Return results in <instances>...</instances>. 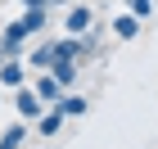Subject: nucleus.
<instances>
[{"mask_svg":"<svg viewBox=\"0 0 158 149\" xmlns=\"http://www.w3.org/2000/svg\"><path fill=\"white\" fill-rule=\"evenodd\" d=\"M14 109H18V118H23V122H36V118L50 109V104H45V99H41L36 90L23 81V86H14Z\"/></svg>","mask_w":158,"mask_h":149,"instance_id":"1","label":"nucleus"},{"mask_svg":"<svg viewBox=\"0 0 158 149\" xmlns=\"http://www.w3.org/2000/svg\"><path fill=\"white\" fill-rule=\"evenodd\" d=\"M27 50V27H23V18H14L9 27H0V54L9 59V54H23Z\"/></svg>","mask_w":158,"mask_h":149,"instance_id":"2","label":"nucleus"},{"mask_svg":"<svg viewBox=\"0 0 158 149\" xmlns=\"http://www.w3.org/2000/svg\"><path fill=\"white\" fill-rule=\"evenodd\" d=\"M45 72L54 77V81H59L63 90H73V86H77V72H81V59H54V63L45 68Z\"/></svg>","mask_w":158,"mask_h":149,"instance_id":"3","label":"nucleus"},{"mask_svg":"<svg viewBox=\"0 0 158 149\" xmlns=\"http://www.w3.org/2000/svg\"><path fill=\"white\" fill-rule=\"evenodd\" d=\"M0 81H5L9 90L27 81V63H23V54H9V59H0Z\"/></svg>","mask_w":158,"mask_h":149,"instance_id":"4","label":"nucleus"},{"mask_svg":"<svg viewBox=\"0 0 158 149\" xmlns=\"http://www.w3.org/2000/svg\"><path fill=\"white\" fill-rule=\"evenodd\" d=\"M27 68H32V72H45V68H50V63H54V36H45V41H41V45H32V50H27Z\"/></svg>","mask_w":158,"mask_h":149,"instance_id":"5","label":"nucleus"},{"mask_svg":"<svg viewBox=\"0 0 158 149\" xmlns=\"http://www.w3.org/2000/svg\"><path fill=\"white\" fill-rule=\"evenodd\" d=\"M109 27H113V36H118V41H135L145 23H140V18L127 9V14H113V23H109Z\"/></svg>","mask_w":158,"mask_h":149,"instance_id":"6","label":"nucleus"},{"mask_svg":"<svg viewBox=\"0 0 158 149\" xmlns=\"http://www.w3.org/2000/svg\"><path fill=\"white\" fill-rule=\"evenodd\" d=\"M95 23V14L86 9V5H68V18H63V32H73V36H81L86 27Z\"/></svg>","mask_w":158,"mask_h":149,"instance_id":"7","label":"nucleus"},{"mask_svg":"<svg viewBox=\"0 0 158 149\" xmlns=\"http://www.w3.org/2000/svg\"><path fill=\"white\" fill-rule=\"evenodd\" d=\"M23 27H27V36L45 32V27H50V5H27V9H23Z\"/></svg>","mask_w":158,"mask_h":149,"instance_id":"8","label":"nucleus"},{"mask_svg":"<svg viewBox=\"0 0 158 149\" xmlns=\"http://www.w3.org/2000/svg\"><path fill=\"white\" fill-rule=\"evenodd\" d=\"M54 109H59L63 118H86V109H90V104H86V99L77 95V90H63V95L54 99Z\"/></svg>","mask_w":158,"mask_h":149,"instance_id":"9","label":"nucleus"},{"mask_svg":"<svg viewBox=\"0 0 158 149\" xmlns=\"http://www.w3.org/2000/svg\"><path fill=\"white\" fill-rule=\"evenodd\" d=\"M27 86L36 90V95L45 99V104H54V99L63 95V86H59V81H54V77H50V72H36V77H32V81H27Z\"/></svg>","mask_w":158,"mask_h":149,"instance_id":"10","label":"nucleus"},{"mask_svg":"<svg viewBox=\"0 0 158 149\" xmlns=\"http://www.w3.org/2000/svg\"><path fill=\"white\" fill-rule=\"evenodd\" d=\"M63 122H68V118H63V113L50 104V109L36 118V131H41V136H59V131H63Z\"/></svg>","mask_w":158,"mask_h":149,"instance_id":"11","label":"nucleus"},{"mask_svg":"<svg viewBox=\"0 0 158 149\" xmlns=\"http://www.w3.org/2000/svg\"><path fill=\"white\" fill-rule=\"evenodd\" d=\"M27 140V122L18 118V122H9V131H0V149H23Z\"/></svg>","mask_w":158,"mask_h":149,"instance_id":"12","label":"nucleus"},{"mask_svg":"<svg viewBox=\"0 0 158 149\" xmlns=\"http://www.w3.org/2000/svg\"><path fill=\"white\" fill-rule=\"evenodd\" d=\"M127 9H131L140 23H149V18H154V0H127Z\"/></svg>","mask_w":158,"mask_h":149,"instance_id":"13","label":"nucleus"},{"mask_svg":"<svg viewBox=\"0 0 158 149\" xmlns=\"http://www.w3.org/2000/svg\"><path fill=\"white\" fill-rule=\"evenodd\" d=\"M50 5H73V0H50Z\"/></svg>","mask_w":158,"mask_h":149,"instance_id":"14","label":"nucleus"},{"mask_svg":"<svg viewBox=\"0 0 158 149\" xmlns=\"http://www.w3.org/2000/svg\"><path fill=\"white\" fill-rule=\"evenodd\" d=\"M45 5H50V0H45Z\"/></svg>","mask_w":158,"mask_h":149,"instance_id":"15","label":"nucleus"}]
</instances>
